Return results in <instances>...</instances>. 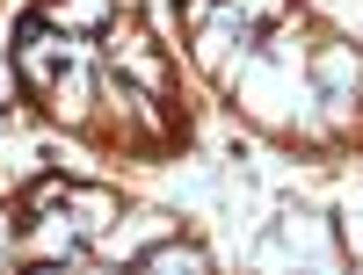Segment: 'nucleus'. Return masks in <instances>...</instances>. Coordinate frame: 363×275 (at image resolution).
Returning <instances> with one entry per match:
<instances>
[{
	"instance_id": "f257e3e1",
	"label": "nucleus",
	"mask_w": 363,
	"mask_h": 275,
	"mask_svg": "<svg viewBox=\"0 0 363 275\" xmlns=\"http://www.w3.org/2000/svg\"><path fill=\"white\" fill-rule=\"evenodd\" d=\"M22 109L102 167H174L196 145L182 51L145 0H29L8 29Z\"/></svg>"
},
{
	"instance_id": "7ed1b4c3",
	"label": "nucleus",
	"mask_w": 363,
	"mask_h": 275,
	"mask_svg": "<svg viewBox=\"0 0 363 275\" xmlns=\"http://www.w3.org/2000/svg\"><path fill=\"white\" fill-rule=\"evenodd\" d=\"M131 189L109 174L44 167L8 196V261L15 268H95L102 239L131 218Z\"/></svg>"
},
{
	"instance_id": "f03ea898",
	"label": "nucleus",
	"mask_w": 363,
	"mask_h": 275,
	"mask_svg": "<svg viewBox=\"0 0 363 275\" xmlns=\"http://www.w3.org/2000/svg\"><path fill=\"white\" fill-rule=\"evenodd\" d=\"M182 66L240 131L306 167L363 160V44L313 0H174Z\"/></svg>"
}]
</instances>
